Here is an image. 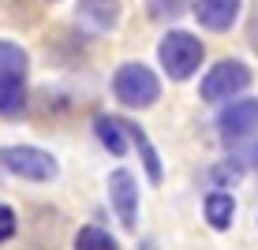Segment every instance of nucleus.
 <instances>
[{"label": "nucleus", "mask_w": 258, "mask_h": 250, "mask_svg": "<svg viewBox=\"0 0 258 250\" xmlns=\"http://www.w3.org/2000/svg\"><path fill=\"white\" fill-rule=\"evenodd\" d=\"M157 56H161V67L168 71V78L183 82L202 64V41L187 30H168L161 38V45H157Z\"/></svg>", "instance_id": "obj_1"}, {"label": "nucleus", "mask_w": 258, "mask_h": 250, "mask_svg": "<svg viewBox=\"0 0 258 250\" xmlns=\"http://www.w3.org/2000/svg\"><path fill=\"white\" fill-rule=\"evenodd\" d=\"M112 94L127 109H150L161 97V82L146 64H123L116 71V78H112Z\"/></svg>", "instance_id": "obj_2"}, {"label": "nucleus", "mask_w": 258, "mask_h": 250, "mask_svg": "<svg viewBox=\"0 0 258 250\" xmlns=\"http://www.w3.org/2000/svg\"><path fill=\"white\" fill-rule=\"evenodd\" d=\"M0 164L12 176L30 180V183H49V180H56V172H60L56 157L45 153V149H38V146H4L0 149Z\"/></svg>", "instance_id": "obj_3"}, {"label": "nucleus", "mask_w": 258, "mask_h": 250, "mask_svg": "<svg viewBox=\"0 0 258 250\" xmlns=\"http://www.w3.org/2000/svg\"><path fill=\"white\" fill-rule=\"evenodd\" d=\"M247 86H251V67L243 60H221L213 71H206L199 94H202V101H228Z\"/></svg>", "instance_id": "obj_4"}, {"label": "nucleus", "mask_w": 258, "mask_h": 250, "mask_svg": "<svg viewBox=\"0 0 258 250\" xmlns=\"http://www.w3.org/2000/svg\"><path fill=\"white\" fill-rule=\"evenodd\" d=\"M109 202H112V209H116L120 224L131 231L135 220H139V187H135V176H131L127 168H116V172L109 176Z\"/></svg>", "instance_id": "obj_5"}, {"label": "nucleus", "mask_w": 258, "mask_h": 250, "mask_svg": "<svg viewBox=\"0 0 258 250\" xmlns=\"http://www.w3.org/2000/svg\"><path fill=\"white\" fill-rule=\"evenodd\" d=\"M217 127L225 138H251L258 131V97H243V101H232L225 112L217 116Z\"/></svg>", "instance_id": "obj_6"}, {"label": "nucleus", "mask_w": 258, "mask_h": 250, "mask_svg": "<svg viewBox=\"0 0 258 250\" xmlns=\"http://www.w3.org/2000/svg\"><path fill=\"white\" fill-rule=\"evenodd\" d=\"M195 19L213 34H225L239 19V0H195Z\"/></svg>", "instance_id": "obj_7"}, {"label": "nucleus", "mask_w": 258, "mask_h": 250, "mask_svg": "<svg viewBox=\"0 0 258 250\" xmlns=\"http://www.w3.org/2000/svg\"><path fill=\"white\" fill-rule=\"evenodd\" d=\"M202 213H206V224L213 231H225L232 224V217H236V202H232L228 191H210L206 202H202Z\"/></svg>", "instance_id": "obj_8"}, {"label": "nucleus", "mask_w": 258, "mask_h": 250, "mask_svg": "<svg viewBox=\"0 0 258 250\" xmlns=\"http://www.w3.org/2000/svg\"><path fill=\"white\" fill-rule=\"evenodd\" d=\"M123 131H127V138L135 142V149H139L142 164H146V176H150V183H161V180H165V172H161V157H157V149L150 146L146 131H142L139 123H127V120H123Z\"/></svg>", "instance_id": "obj_9"}, {"label": "nucleus", "mask_w": 258, "mask_h": 250, "mask_svg": "<svg viewBox=\"0 0 258 250\" xmlns=\"http://www.w3.org/2000/svg\"><path fill=\"white\" fill-rule=\"evenodd\" d=\"M94 131H97L101 146L109 149L112 157H123V153H127V131H123V120H116V116H97V120H94Z\"/></svg>", "instance_id": "obj_10"}, {"label": "nucleus", "mask_w": 258, "mask_h": 250, "mask_svg": "<svg viewBox=\"0 0 258 250\" xmlns=\"http://www.w3.org/2000/svg\"><path fill=\"white\" fill-rule=\"evenodd\" d=\"M79 15L90 26H97V30H109V26H116V19H120V8H116V0H83V4H79Z\"/></svg>", "instance_id": "obj_11"}, {"label": "nucleus", "mask_w": 258, "mask_h": 250, "mask_svg": "<svg viewBox=\"0 0 258 250\" xmlns=\"http://www.w3.org/2000/svg\"><path fill=\"white\" fill-rule=\"evenodd\" d=\"M26 52L15 45V41H0V78H15V82H23L26 78Z\"/></svg>", "instance_id": "obj_12"}, {"label": "nucleus", "mask_w": 258, "mask_h": 250, "mask_svg": "<svg viewBox=\"0 0 258 250\" xmlns=\"http://www.w3.org/2000/svg\"><path fill=\"white\" fill-rule=\"evenodd\" d=\"M26 109V86L15 78H0V116H19Z\"/></svg>", "instance_id": "obj_13"}, {"label": "nucleus", "mask_w": 258, "mask_h": 250, "mask_svg": "<svg viewBox=\"0 0 258 250\" xmlns=\"http://www.w3.org/2000/svg\"><path fill=\"white\" fill-rule=\"evenodd\" d=\"M75 250H120V243L105 228L86 224V228H79V235H75Z\"/></svg>", "instance_id": "obj_14"}, {"label": "nucleus", "mask_w": 258, "mask_h": 250, "mask_svg": "<svg viewBox=\"0 0 258 250\" xmlns=\"http://www.w3.org/2000/svg\"><path fill=\"white\" fill-rule=\"evenodd\" d=\"M183 8H187V0H146L150 19H172V15L183 12Z\"/></svg>", "instance_id": "obj_15"}, {"label": "nucleus", "mask_w": 258, "mask_h": 250, "mask_svg": "<svg viewBox=\"0 0 258 250\" xmlns=\"http://www.w3.org/2000/svg\"><path fill=\"white\" fill-rule=\"evenodd\" d=\"M239 176H243V164H239V160H225V164H217V168L210 172V180L217 183V187H225V183L232 187Z\"/></svg>", "instance_id": "obj_16"}, {"label": "nucleus", "mask_w": 258, "mask_h": 250, "mask_svg": "<svg viewBox=\"0 0 258 250\" xmlns=\"http://www.w3.org/2000/svg\"><path fill=\"white\" fill-rule=\"evenodd\" d=\"M12 235H15V213L12 205H0V243H8Z\"/></svg>", "instance_id": "obj_17"}, {"label": "nucleus", "mask_w": 258, "mask_h": 250, "mask_svg": "<svg viewBox=\"0 0 258 250\" xmlns=\"http://www.w3.org/2000/svg\"><path fill=\"white\" fill-rule=\"evenodd\" d=\"M254 38H258V19H254Z\"/></svg>", "instance_id": "obj_18"}]
</instances>
